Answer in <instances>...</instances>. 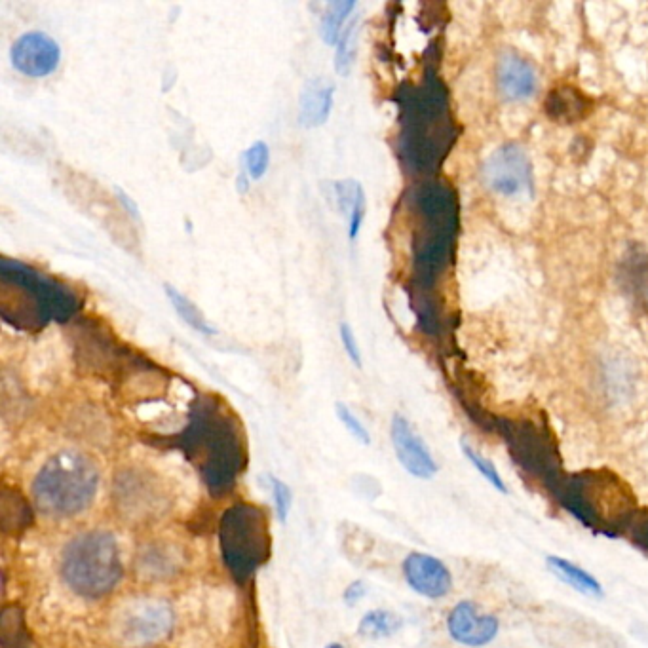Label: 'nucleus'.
<instances>
[{"label": "nucleus", "instance_id": "nucleus-1", "mask_svg": "<svg viewBox=\"0 0 648 648\" xmlns=\"http://www.w3.org/2000/svg\"><path fill=\"white\" fill-rule=\"evenodd\" d=\"M99 491V470L88 455L63 449L46 458L31 481V495L40 514L71 519L84 514Z\"/></svg>", "mask_w": 648, "mask_h": 648}, {"label": "nucleus", "instance_id": "nucleus-2", "mask_svg": "<svg viewBox=\"0 0 648 648\" xmlns=\"http://www.w3.org/2000/svg\"><path fill=\"white\" fill-rule=\"evenodd\" d=\"M59 576L69 590L86 601L111 595L124 576L115 534L88 531L71 538L61 552Z\"/></svg>", "mask_w": 648, "mask_h": 648}, {"label": "nucleus", "instance_id": "nucleus-3", "mask_svg": "<svg viewBox=\"0 0 648 648\" xmlns=\"http://www.w3.org/2000/svg\"><path fill=\"white\" fill-rule=\"evenodd\" d=\"M172 628V609L160 599H134L115 614L116 637L126 647L156 645L170 635Z\"/></svg>", "mask_w": 648, "mask_h": 648}, {"label": "nucleus", "instance_id": "nucleus-4", "mask_svg": "<svg viewBox=\"0 0 648 648\" xmlns=\"http://www.w3.org/2000/svg\"><path fill=\"white\" fill-rule=\"evenodd\" d=\"M481 179L485 187L504 198L534 194L533 162L517 143H506L493 151L481 168Z\"/></svg>", "mask_w": 648, "mask_h": 648}, {"label": "nucleus", "instance_id": "nucleus-5", "mask_svg": "<svg viewBox=\"0 0 648 648\" xmlns=\"http://www.w3.org/2000/svg\"><path fill=\"white\" fill-rule=\"evenodd\" d=\"M14 69L29 78H46L58 71L61 48L58 40L42 31H29L10 48Z\"/></svg>", "mask_w": 648, "mask_h": 648}, {"label": "nucleus", "instance_id": "nucleus-6", "mask_svg": "<svg viewBox=\"0 0 648 648\" xmlns=\"http://www.w3.org/2000/svg\"><path fill=\"white\" fill-rule=\"evenodd\" d=\"M407 586L420 597L438 601L453 590V574L449 567L430 553L411 552L401 563Z\"/></svg>", "mask_w": 648, "mask_h": 648}, {"label": "nucleus", "instance_id": "nucleus-7", "mask_svg": "<svg viewBox=\"0 0 648 648\" xmlns=\"http://www.w3.org/2000/svg\"><path fill=\"white\" fill-rule=\"evenodd\" d=\"M447 633L451 639L468 648L487 647L500 629L495 614L481 612L474 601H460L447 614Z\"/></svg>", "mask_w": 648, "mask_h": 648}, {"label": "nucleus", "instance_id": "nucleus-8", "mask_svg": "<svg viewBox=\"0 0 648 648\" xmlns=\"http://www.w3.org/2000/svg\"><path fill=\"white\" fill-rule=\"evenodd\" d=\"M390 439H392L394 453L400 460L401 468L409 476L428 481L438 474L436 458L432 457L424 439L420 438L419 434L415 432V428L411 426V422L403 415L392 417Z\"/></svg>", "mask_w": 648, "mask_h": 648}, {"label": "nucleus", "instance_id": "nucleus-9", "mask_svg": "<svg viewBox=\"0 0 648 648\" xmlns=\"http://www.w3.org/2000/svg\"><path fill=\"white\" fill-rule=\"evenodd\" d=\"M495 78L498 92L508 101H527L538 88V75L531 61L515 52H504L498 58Z\"/></svg>", "mask_w": 648, "mask_h": 648}, {"label": "nucleus", "instance_id": "nucleus-10", "mask_svg": "<svg viewBox=\"0 0 648 648\" xmlns=\"http://www.w3.org/2000/svg\"><path fill=\"white\" fill-rule=\"evenodd\" d=\"M335 103V84L327 78H310L299 96V122L305 128H320L329 120Z\"/></svg>", "mask_w": 648, "mask_h": 648}, {"label": "nucleus", "instance_id": "nucleus-11", "mask_svg": "<svg viewBox=\"0 0 648 648\" xmlns=\"http://www.w3.org/2000/svg\"><path fill=\"white\" fill-rule=\"evenodd\" d=\"M546 115L559 124H576L590 115L591 103L588 97L572 86L553 88L544 103Z\"/></svg>", "mask_w": 648, "mask_h": 648}, {"label": "nucleus", "instance_id": "nucleus-12", "mask_svg": "<svg viewBox=\"0 0 648 648\" xmlns=\"http://www.w3.org/2000/svg\"><path fill=\"white\" fill-rule=\"evenodd\" d=\"M620 280L629 299L648 308V251H629L620 268Z\"/></svg>", "mask_w": 648, "mask_h": 648}, {"label": "nucleus", "instance_id": "nucleus-13", "mask_svg": "<svg viewBox=\"0 0 648 648\" xmlns=\"http://www.w3.org/2000/svg\"><path fill=\"white\" fill-rule=\"evenodd\" d=\"M546 565H548V569L555 578H559L563 584H567L572 590L578 591L582 595H590V597H603L605 595L601 582L590 572L584 571L578 565H574L569 559H563V557H557V555H548Z\"/></svg>", "mask_w": 648, "mask_h": 648}, {"label": "nucleus", "instance_id": "nucleus-14", "mask_svg": "<svg viewBox=\"0 0 648 648\" xmlns=\"http://www.w3.org/2000/svg\"><path fill=\"white\" fill-rule=\"evenodd\" d=\"M335 192L339 208L348 219V238L354 242L358 240L365 221V191L358 181H337Z\"/></svg>", "mask_w": 648, "mask_h": 648}, {"label": "nucleus", "instance_id": "nucleus-15", "mask_svg": "<svg viewBox=\"0 0 648 648\" xmlns=\"http://www.w3.org/2000/svg\"><path fill=\"white\" fill-rule=\"evenodd\" d=\"M403 628L400 614L386 609H373L365 612L358 622V635L363 639H388L394 637Z\"/></svg>", "mask_w": 648, "mask_h": 648}, {"label": "nucleus", "instance_id": "nucleus-16", "mask_svg": "<svg viewBox=\"0 0 648 648\" xmlns=\"http://www.w3.org/2000/svg\"><path fill=\"white\" fill-rule=\"evenodd\" d=\"M354 10H356L354 0H335L327 4L322 16V39L327 44L337 46V42L343 35V27L348 18L354 14Z\"/></svg>", "mask_w": 648, "mask_h": 648}, {"label": "nucleus", "instance_id": "nucleus-17", "mask_svg": "<svg viewBox=\"0 0 648 648\" xmlns=\"http://www.w3.org/2000/svg\"><path fill=\"white\" fill-rule=\"evenodd\" d=\"M164 289H166V295H168V299L172 303L173 310L177 312V316L191 329H194L200 335H208V337L217 333V329L206 320V316L196 306L192 305L189 297H185L183 293H179L175 287L168 286V284L164 286Z\"/></svg>", "mask_w": 648, "mask_h": 648}, {"label": "nucleus", "instance_id": "nucleus-18", "mask_svg": "<svg viewBox=\"0 0 648 648\" xmlns=\"http://www.w3.org/2000/svg\"><path fill=\"white\" fill-rule=\"evenodd\" d=\"M356 42H358V16L346 25L341 39L335 46V71L346 77L356 58Z\"/></svg>", "mask_w": 648, "mask_h": 648}, {"label": "nucleus", "instance_id": "nucleus-19", "mask_svg": "<svg viewBox=\"0 0 648 648\" xmlns=\"http://www.w3.org/2000/svg\"><path fill=\"white\" fill-rule=\"evenodd\" d=\"M460 449H462V455L470 460V464L476 468L477 472H479L481 476L485 477V479L495 487L498 493L508 495V485H506V481L502 479L500 472H498V468H496L495 464H493L489 458L483 457L479 451H476V449H474L468 441H464V439L460 441Z\"/></svg>", "mask_w": 648, "mask_h": 648}, {"label": "nucleus", "instance_id": "nucleus-20", "mask_svg": "<svg viewBox=\"0 0 648 648\" xmlns=\"http://www.w3.org/2000/svg\"><path fill=\"white\" fill-rule=\"evenodd\" d=\"M244 164H246V172H248L251 179L259 181L263 179L268 172L270 166V147L267 141H255L248 151L244 153Z\"/></svg>", "mask_w": 648, "mask_h": 648}, {"label": "nucleus", "instance_id": "nucleus-21", "mask_svg": "<svg viewBox=\"0 0 648 648\" xmlns=\"http://www.w3.org/2000/svg\"><path fill=\"white\" fill-rule=\"evenodd\" d=\"M268 485H270V495H272V502H274L276 519L282 525H286L287 519H289V512H291V506H293L291 489H289L287 483H284L280 477L276 476L268 477Z\"/></svg>", "mask_w": 648, "mask_h": 648}, {"label": "nucleus", "instance_id": "nucleus-22", "mask_svg": "<svg viewBox=\"0 0 648 648\" xmlns=\"http://www.w3.org/2000/svg\"><path fill=\"white\" fill-rule=\"evenodd\" d=\"M335 413H337V417L341 420L344 430H346L352 438L356 439L358 443H362V445H371V434H369V430L363 426L362 420L356 417V413H354L348 405H344V403L339 401V403L335 405Z\"/></svg>", "mask_w": 648, "mask_h": 648}, {"label": "nucleus", "instance_id": "nucleus-23", "mask_svg": "<svg viewBox=\"0 0 648 648\" xmlns=\"http://www.w3.org/2000/svg\"><path fill=\"white\" fill-rule=\"evenodd\" d=\"M339 333H341V341H343L346 356L350 358V362L354 363L358 369H362V350L358 346V341H356V335H354L352 327L346 324V322H343L341 327H339Z\"/></svg>", "mask_w": 648, "mask_h": 648}, {"label": "nucleus", "instance_id": "nucleus-24", "mask_svg": "<svg viewBox=\"0 0 648 648\" xmlns=\"http://www.w3.org/2000/svg\"><path fill=\"white\" fill-rule=\"evenodd\" d=\"M365 593H367V588H365V584H363L362 580H354V582H350V584L344 588V603H346V605H356L360 599L365 597Z\"/></svg>", "mask_w": 648, "mask_h": 648}, {"label": "nucleus", "instance_id": "nucleus-25", "mask_svg": "<svg viewBox=\"0 0 648 648\" xmlns=\"http://www.w3.org/2000/svg\"><path fill=\"white\" fill-rule=\"evenodd\" d=\"M115 194L118 202H120V206L126 210V213L134 219L135 223H141V213H139V208H137L134 198L128 196V192H124L122 189H118V187L115 189Z\"/></svg>", "mask_w": 648, "mask_h": 648}, {"label": "nucleus", "instance_id": "nucleus-26", "mask_svg": "<svg viewBox=\"0 0 648 648\" xmlns=\"http://www.w3.org/2000/svg\"><path fill=\"white\" fill-rule=\"evenodd\" d=\"M248 175H244V173H240V177H238V192L240 194H246V192L249 191V183H248Z\"/></svg>", "mask_w": 648, "mask_h": 648}, {"label": "nucleus", "instance_id": "nucleus-27", "mask_svg": "<svg viewBox=\"0 0 648 648\" xmlns=\"http://www.w3.org/2000/svg\"><path fill=\"white\" fill-rule=\"evenodd\" d=\"M325 648H344V647L343 645H341V643H329V645H327V647Z\"/></svg>", "mask_w": 648, "mask_h": 648}]
</instances>
